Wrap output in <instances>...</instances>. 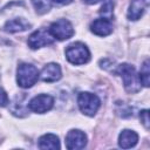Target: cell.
<instances>
[{"label": "cell", "instance_id": "7a4b0ae2", "mask_svg": "<svg viewBox=\"0 0 150 150\" xmlns=\"http://www.w3.org/2000/svg\"><path fill=\"white\" fill-rule=\"evenodd\" d=\"M39 79V70L30 63H20L16 69V82L21 88L33 87Z\"/></svg>", "mask_w": 150, "mask_h": 150}, {"label": "cell", "instance_id": "7c38bea8", "mask_svg": "<svg viewBox=\"0 0 150 150\" xmlns=\"http://www.w3.org/2000/svg\"><path fill=\"white\" fill-rule=\"evenodd\" d=\"M137 142H138V135L134 130L125 129L118 136V145L123 149L134 148L137 144Z\"/></svg>", "mask_w": 150, "mask_h": 150}, {"label": "cell", "instance_id": "30bf717a", "mask_svg": "<svg viewBox=\"0 0 150 150\" xmlns=\"http://www.w3.org/2000/svg\"><path fill=\"white\" fill-rule=\"evenodd\" d=\"M90 30L97 36H107L112 33V23L109 19L100 18L91 22Z\"/></svg>", "mask_w": 150, "mask_h": 150}, {"label": "cell", "instance_id": "ba28073f", "mask_svg": "<svg viewBox=\"0 0 150 150\" xmlns=\"http://www.w3.org/2000/svg\"><path fill=\"white\" fill-rule=\"evenodd\" d=\"M87 145V135L79 129H71L66 136V146L69 150H80Z\"/></svg>", "mask_w": 150, "mask_h": 150}, {"label": "cell", "instance_id": "6da1fadb", "mask_svg": "<svg viewBox=\"0 0 150 150\" xmlns=\"http://www.w3.org/2000/svg\"><path fill=\"white\" fill-rule=\"evenodd\" d=\"M116 73L122 77L124 89L129 94H135L141 90V82L138 79V75L136 74V70L132 66L128 63L120 64L117 67Z\"/></svg>", "mask_w": 150, "mask_h": 150}, {"label": "cell", "instance_id": "d6986e66", "mask_svg": "<svg viewBox=\"0 0 150 150\" xmlns=\"http://www.w3.org/2000/svg\"><path fill=\"white\" fill-rule=\"evenodd\" d=\"M8 104V96L6 94V91L0 88V107H6Z\"/></svg>", "mask_w": 150, "mask_h": 150}, {"label": "cell", "instance_id": "4fadbf2b", "mask_svg": "<svg viewBox=\"0 0 150 150\" xmlns=\"http://www.w3.org/2000/svg\"><path fill=\"white\" fill-rule=\"evenodd\" d=\"M30 28V23L23 19V18H15L12 20H8L5 26L4 29L7 33H19V32H25L27 29Z\"/></svg>", "mask_w": 150, "mask_h": 150}, {"label": "cell", "instance_id": "9c48e42d", "mask_svg": "<svg viewBox=\"0 0 150 150\" xmlns=\"http://www.w3.org/2000/svg\"><path fill=\"white\" fill-rule=\"evenodd\" d=\"M61 68L57 63H48L43 67L41 73L39 74L40 79L43 82H56L61 79Z\"/></svg>", "mask_w": 150, "mask_h": 150}, {"label": "cell", "instance_id": "ffe728a7", "mask_svg": "<svg viewBox=\"0 0 150 150\" xmlns=\"http://www.w3.org/2000/svg\"><path fill=\"white\" fill-rule=\"evenodd\" d=\"M73 0H53V2H56L59 5H68L70 4Z\"/></svg>", "mask_w": 150, "mask_h": 150}, {"label": "cell", "instance_id": "277c9868", "mask_svg": "<svg viewBox=\"0 0 150 150\" xmlns=\"http://www.w3.org/2000/svg\"><path fill=\"white\" fill-rule=\"evenodd\" d=\"M77 105H79L80 110L82 111V114H84L87 116H94L97 112V110L100 109L101 101L95 94L84 91V93L79 94Z\"/></svg>", "mask_w": 150, "mask_h": 150}, {"label": "cell", "instance_id": "e0dca14e", "mask_svg": "<svg viewBox=\"0 0 150 150\" xmlns=\"http://www.w3.org/2000/svg\"><path fill=\"white\" fill-rule=\"evenodd\" d=\"M100 13L103 15V18L110 20V18L112 15V4L111 2H107L105 5H103L101 11H100Z\"/></svg>", "mask_w": 150, "mask_h": 150}, {"label": "cell", "instance_id": "5b68a950", "mask_svg": "<svg viewBox=\"0 0 150 150\" xmlns=\"http://www.w3.org/2000/svg\"><path fill=\"white\" fill-rule=\"evenodd\" d=\"M48 30L54 39H57L60 41L68 40L74 35L73 25L66 19H59L57 21L53 22Z\"/></svg>", "mask_w": 150, "mask_h": 150}, {"label": "cell", "instance_id": "52a82bcc", "mask_svg": "<svg viewBox=\"0 0 150 150\" xmlns=\"http://www.w3.org/2000/svg\"><path fill=\"white\" fill-rule=\"evenodd\" d=\"M54 42V38L52 36V34L49 33V30L46 29H39L35 30L34 33H32L28 38V46L32 49H39L41 47L52 45Z\"/></svg>", "mask_w": 150, "mask_h": 150}, {"label": "cell", "instance_id": "44dd1931", "mask_svg": "<svg viewBox=\"0 0 150 150\" xmlns=\"http://www.w3.org/2000/svg\"><path fill=\"white\" fill-rule=\"evenodd\" d=\"M100 1H102V0H83V2H86L88 5H95V4L100 2Z\"/></svg>", "mask_w": 150, "mask_h": 150}, {"label": "cell", "instance_id": "8992f818", "mask_svg": "<svg viewBox=\"0 0 150 150\" xmlns=\"http://www.w3.org/2000/svg\"><path fill=\"white\" fill-rule=\"evenodd\" d=\"M53 105H54V98L47 94H40L33 97L28 103L29 110L36 114H45L53 108Z\"/></svg>", "mask_w": 150, "mask_h": 150}, {"label": "cell", "instance_id": "8fae6325", "mask_svg": "<svg viewBox=\"0 0 150 150\" xmlns=\"http://www.w3.org/2000/svg\"><path fill=\"white\" fill-rule=\"evenodd\" d=\"M148 5H149V0H131L128 9V19L132 21L141 19Z\"/></svg>", "mask_w": 150, "mask_h": 150}, {"label": "cell", "instance_id": "ac0fdd59", "mask_svg": "<svg viewBox=\"0 0 150 150\" xmlns=\"http://www.w3.org/2000/svg\"><path fill=\"white\" fill-rule=\"evenodd\" d=\"M139 118H141L142 124L145 127V129H149L150 122H149V110L148 109H144L139 112Z\"/></svg>", "mask_w": 150, "mask_h": 150}, {"label": "cell", "instance_id": "3957f363", "mask_svg": "<svg viewBox=\"0 0 150 150\" xmlns=\"http://www.w3.org/2000/svg\"><path fill=\"white\" fill-rule=\"evenodd\" d=\"M67 60L73 64H84L90 60V52L82 42L70 43L64 50Z\"/></svg>", "mask_w": 150, "mask_h": 150}, {"label": "cell", "instance_id": "2e32d148", "mask_svg": "<svg viewBox=\"0 0 150 150\" xmlns=\"http://www.w3.org/2000/svg\"><path fill=\"white\" fill-rule=\"evenodd\" d=\"M141 84L144 87H149V79H150V62L149 60H145L141 67V71L138 75Z\"/></svg>", "mask_w": 150, "mask_h": 150}, {"label": "cell", "instance_id": "9a60e30c", "mask_svg": "<svg viewBox=\"0 0 150 150\" xmlns=\"http://www.w3.org/2000/svg\"><path fill=\"white\" fill-rule=\"evenodd\" d=\"M32 4L38 14H46L53 6V0H32Z\"/></svg>", "mask_w": 150, "mask_h": 150}, {"label": "cell", "instance_id": "5bb4252c", "mask_svg": "<svg viewBox=\"0 0 150 150\" xmlns=\"http://www.w3.org/2000/svg\"><path fill=\"white\" fill-rule=\"evenodd\" d=\"M39 148L40 149H60V141L59 137L54 134H46L39 138Z\"/></svg>", "mask_w": 150, "mask_h": 150}]
</instances>
